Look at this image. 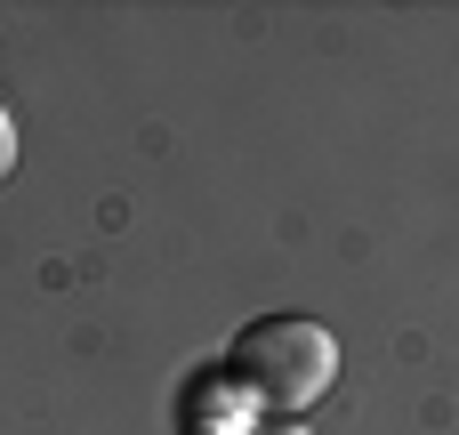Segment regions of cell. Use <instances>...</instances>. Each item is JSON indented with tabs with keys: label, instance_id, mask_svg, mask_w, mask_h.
<instances>
[{
	"label": "cell",
	"instance_id": "6da1fadb",
	"mask_svg": "<svg viewBox=\"0 0 459 435\" xmlns=\"http://www.w3.org/2000/svg\"><path fill=\"white\" fill-rule=\"evenodd\" d=\"M226 379H234L258 412L299 420V412H315V404L331 396V379H339V339H331L315 315H266V323H250V331L234 339Z\"/></svg>",
	"mask_w": 459,
	"mask_h": 435
},
{
	"label": "cell",
	"instance_id": "7a4b0ae2",
	"mask_svg": "<svg viewBox=\"0 0 459 435\" xmlns=\"http://www.w3.org/2000/svg\"><path fill=\"white\" fill-rule=\"evenodd\" d=\"M178 420H186V435H250L258 428V404H250L226 371H202V379H186Z\"/></svg>",
	"mask_w": 459,
	"mask_h": 435
},
{
	"label": "cell",
	"instance_id": "3957f363",
	"mask_svg": "<svg viewBox=\"0 0 459 435\" xmlns=\"http://www.w3.org/2000/svg\"><path fill=\"white\" fill-rule=\"evenodd\" d=\"M16 170V121H8V97H0V178Z\"/></svg>",
	"mask_w": 459,
	"mask_h": 435
},
{
	"label": "cell",
	"instance_id": "277c9868",
	"mask_svg": "<svg viewBox=\"0 0 459 435\" xmlns=\"http://www.w3.org/2000/svg\"><path fill=\"white\" fill-rule=\"evenodd\" d=\"M250 435H315V428H307V420H258Z\"/></svg>",
	"mask_w": 459,
	"mask_h": 435
}]
</instances>
